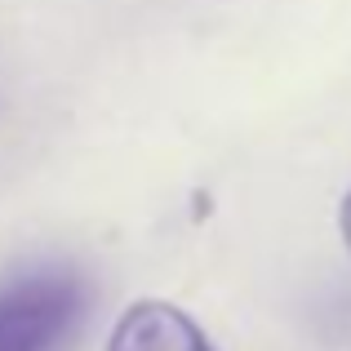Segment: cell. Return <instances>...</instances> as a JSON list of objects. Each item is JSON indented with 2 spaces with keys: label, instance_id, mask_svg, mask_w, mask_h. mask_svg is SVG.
<instances>
[{
  "label": "cell",
  "instance_id": "3",
  "mask_svg": "<svg viewBox=\"0 0 351 351\" xmlns=\"http://www.w3.org/2000/svg\"><path fill=\"white\" fill-rule=\"evenodd\" d=\"M343 240H347V249H351V191H347V200H343Z\"/></svg>",
  "mask_w": 351,
  "mask_h": 351
},
{
  "label": "cell",
  "instance_id": "2",
  "mask_svg": "<svg viewBox=\"0 0 351 351\" xmlns=\"http://www.w3.org/2000/svg\"><path fill=\"white\" fill-rule=\"evenodd\" d=\"M107 351H214L205 329L169 302H134L116 320Z\"/></svg>",
  "mask_w": 351,
  "mask_h": 351
},
{
  "label": "cell",
  "instance_id": "1",
  "mask_svg": "<svg viewBox=\"0 0 351 351\" xmlns=\"http://www.w3.org/2000/svg\"><path fill=\"white\" fill-rule=\"evenodd\" d=\"M85 316V285L67 267H36L0 285V351H58Z\"/></svg>",
  "mask_w": 351,
  "mask_h": 351
}]
</instances>
